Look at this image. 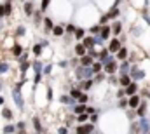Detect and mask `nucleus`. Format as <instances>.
Wrapping results in <instances>:
<instances>
[{
    "label": "nucleus",
    "instance_id": "8fccbe9b",
    "mask_svg": "<svg viewBox=\"0 0 150 134\" xmlns=\"http://www.w3.org/2000/svg\"><path fill=\"white\" fill-rule=\"evenodd\" d=\"M16 127H18V131H23V129H25V122H19Z\"/></svg>",
    "mask_w": 150,
    "mask_h": 134
},
{
    "label": "nucleus",
    "instance_id": "473e14b6",
    "mask_svg": "<svg viewBox=\"0 0 150 134\" xmlns=\"http://www.w3.org/2000/svg\"><path fill=\"white\" fill-rule=\"evenodd\" d=\"M33 126H35V131H37V133H40V131H42V126H40L38 117H33Z\"/></svg>",
    "mask_w": 150,
    "mask_h": 134
},
{
    "label": "nucleus",
    "instance_id": "dca6fc26",
    "mask_svg": "<svg viewBox=\"0 0 150 134\" xmlns=\"http://www.w3.org/2000/svg\"><path fill=\"white\" fill-rule=\"evenodd\" d=\"M119 70H120L122 75H129V71H131V65H129V61H122V65L119 66Z\"/></svg>",
    "mask_w": 150,
    "mask_h": 134
},
{
    "label": "nucleus",
    "instance_id": "c756f323",
    "mask_svg": "<svg viewBox=\"0 0 150 134\" xmlns=\"http://www.w3.org/2000/svg\"><path fill=\"white\" fill-rule=\"evenodd\" d=\"M42 47H44V45H42V44H37V45H35V47H33V56H42Z\"/></svg>",
    "mask_w": 150,
    "mask_h": 134
},
{
    "label": "nucleus",
    "instance_id": "4d7b16f0",
    "mask_svg": "<svg viewBox=\"0 0 150 134\" xmlns=\"http://www.w3.org/2000/svg\"><path fill=\"white\" fill-rule=\"evenodd\" d=\"M16 134H25V133H23V131H19V133H16Z\"/></svg>",
    "mask_w": 150,
    "mask_h": 134
},
{
    "label": "nucleus",
    "instance_id": "412c9836",
    "mask_svg": "<svg viewBox=\"0 0 150 134\" xmlns=\"http://www.w3.org/2000/svg\"><path fill=\"white\" fill-rule=\"evenodd\" d=\"M126 58H127V49H126V47H122V49L117 52V59H120V61H126Z\"/></svg>",
    "mask_w": 150,
    "mask_h": 134
},
{
    "label": "nucleus",
    "instance_id": "cd10ccee",
    "mask_svg": "<svg viewBox=\"0 0 150 134\" xmlns=\"http://www.w3.org/2000/svg\"><path fill=\"white\" fill-rule=\"evenodd\" d=\"M32 68H33V71H35V73H40V71L44 70V66H42V63H40V61H33V63H32Z\"/></svg>",
    "mask_w": 150,
    "mask_h": 134
},
{
    "label": "nucleus",
    "instance_id": "c9c22d12",
    "mask_svg": "<svg viewBox=\"0 0 150 134\" xmlns=\"http://www.w3.org/2000/svg\"><path fill=\"white\" fill-rule=\"evenodd\" d=\"M65 26H67L65 30H67V32H70V33H75V32H77V28H75V25H72V23H70V25H65Z\"/></svg>",
    "mask_w": 150,
    "mask_h": 134
},
{
    "label": "nucleus",
    "instance_id": "37998d69",
    "mask_svg": "<svg viewBox=\"0 0 150 134\" xmlns=\"http://www.w3.org/2000/svg\"><path fill=\"white\" fill-rule=\"evenodd\" d=\"M108 19H110V18H108V14H105V16H101V18H100V25H105V23H107Z\"/></svg>",
    "mask_w": 150,
    "mask_h": 134
},
{
    "label": "nucleus",
    "instance_id": "c85d7f7f",
    "mask_svg": "<svg viewBox=\"0 0 150 134\" xmlns=\"http://www.w3.org/2000/svg\"><path fill=\"white\" fill-rule=\"evenodd\" d=\"M2 117L7 118V120H11V118H12V111H11L9 108H2Z\"/></svg>",
    "mask_w": 150,
    "mask_h": 134
},
{
    "label": "nucleus",
    "instance_id": "a211bd4d",
    "mask_svg": "<svg viewBox=\"0 0 150 134\" xmlns=\"http://www.w3.org/2000/svg\"><path fill=\"white\" fill-rule=\"evenodd\" d=\"M44 30H45V32H52V30H54L52 19H49V18H45V19H44Z\"/></svg>",
    "mask_w": 150,
    "mask_h": 134
},
{
    "label": "nucleus",
    "instance_id": "4468645a",
    "mask_svg": "<svg viewBox=\"0 0 150 134\" xmlns=\"http://www.w3.org/2000/svg\"><path fill=\"white\" fill-rule=\"evenodd\" d=\"M133 82H134V80L131 78V75H122V77H120V85H122V87H127V85H131Z\"/></svg>",
    "mask_w": 150,
    "mask_h": 134
},
{
    "label": "nucleus",
    "instance_id": "de8ad7c7",
    "mask_svg": "<svg viewBox=\"0 0 150 134\" xmlns=\"http://www.w3.org/2000/svg\"><path fill=\"white\" fill-rule=\"evenodd\" d=\"M58 134H68V129L67 127H59L58 129Z\"/></svg>",
    "mask_w": 150,
    "mask_h": 134
},
{
    "label": "nucleus",
    "instance_id": "e2e57ef3",
    "mask_svg": "<svg viewBox=\"0 0 150 134\" xmlns=\"http://www.w3.org/2000/svg\"><path fill=\"white\" fill-rule=\"evenodd\" d=\"M142 134H143V133H142Z\"/></svg>",
    "mask_w": 150,
    "mask_h": 134
},
{
    "label": "nucleus",
    "instance_id": "9b49d317",
    "mask_svg": "<svg viewBox=\"0 0 150 134\" xmlns=\"http://www.w3.org/2000/svg\"><path fill=\"white\" fill-rule=\"evenodd\" d=\"M75 54H77L79 58H82V56H86V54H87V49L84 47V44H82V42L75 45Z\"/></svg>",
    "mask_w": 150,
    "mask_h": 134
},
{
    "label": "nucleus",
    "instance_id": "20e7f679",
    "mask_svg": "<svg viewBox=\"0 0 150 134\" xmlns=\"http://www.w3.org/2000/svg\"><path fill=\"white\" fill-rule=\"evenodd\" d=\"M129 75H131V78L134 80V82H138V80H142V78H145V73L142 71V70H138L136 66L131 68V71H129Z\"/></svg>",
    "mask_w": 150,
    "mask_h": 134
},
{
    "label": "nucleus",
    "instance_id": "bb28decb",
    "mask_svg": "<svg viewBox=\"0 0 150 134\" xmlns=\"http://www.w3.org/2000/svg\"><path fill=\"white\" fill-rule=\"evenodd\" d=\"M93 70H94V73H100L101 70H105V65H103L101 61H96V63L93 65Z\"/></svg>",
    "mask_w": 150,
    "mask_h": 134
},
{
    "label": "nucleus",
    "instance_id": "a19ab883",
    "mask_svg": "<svg viewBox=\"0 0 150 134\" xmlns=\"http://www.w3.org/2000/svg\"><path fill=\"white\" fill-rule=\"evenodd\" d=\"M28 68H30V63H21V73H23V75H25V73H26V70H28Z\"/></svg>",
    "mask_w": 150,
    "mask_h": 134
},
{
    "label": "nucleus",
    "instance_id": "a18cd8bd",
    "mask_svg": "<svg viewBox=\"0 0 150 134\" xmlns=\"http://www.w3.org/2000/svg\"><path fill=\"white\" fill-rule=\"evenodd\" d=\"M52 99V89L51 87H47V101Z\"/></svg>",
    "mask_w": 150,
    "mask_h": 134
},
{
    "label": "nucleus",
    "instance_id": "aec40b11",
    "mask_svg": "<svg viewBox=\"0 0 150 134\" xmlns=\"http://www.w3.org/2000/svg\"><path fill=\"white\" fill-rule=\"evenodd\" d=\"M25 14L26 16H32L33 14V2H26L25 4Z\"/></svg>",
    "mask_w": 150,
    "mask_h": 134
},
{
    "label": "nucleus",
    "instance_id": "bf43d9fd",
    "mask_svg": "<svg viewBox=\"0 0 150 134\" xmlns=\"http://www.w3.org/2000/svg\"><path fill=\"white\" fill-rule=\"evenodd\" d=\"M0 89H2V84H0Z\"/></svg>",
    "mask_w": 150,
    "mask_h": 134
},
{
    "label": "nucleus",
    "instance_id": "58836bf2",
    "mask_svg": "<svg viewBox=\"0 0 150 134\" xmlns=\"http://www.w3.org/2000/svg\"><path fill=\"white\" fill-rule=\"evenodd\" d=\"M9 71V65L7 63H0V73H7Z\"/></svg>",
    "mask_w": 150,
    "mask_h": 134
},
{
    "label": "nucleus",
    "instance_id": "052dcab7",
    "mask_svg": "<svg viewBox=\"0 0 150 134\" xmlns=\"http://www.w3.org/2000/svg\"><path fill=\"white\" fill-rule=\"evenodd\" d=\"M7 2H11V0H7Z\"/></svg>",
    "mask_w": 150,
    "mask_h": 134
},
{
    "label": "nucleus",
    "instance_id": "ddd939ff",
    "mask_svg": "<svg viewBox=\"0 0 150 134\" xmlns=\"http://www.w3.org/2000/svg\"><path fill=\"white\" fill-rule=\"evenodd\" d=\"M136 91H138V84H136V82H133L131 85H127V87H126V96H134V94H136Z\"/></svg>",
    "mask_w": 150,
    "mask_h": 134
},
{
    "label": "nucleus",
    "instance_id": "393cba45",
    "mask_svg": "<svg viewBox=\"0 0 150 134\" xmlns=\"http://www.w3.org/2000/svg\"><path fill=\"white\" fill-rule=\"evenodd\" d=\"M59 101H61L63 104H72L75 99L72 98V96H70V94H67V96H61V98H59Z\"/></svg>",
    "mask_w": 150,
    "mask_h": 134
},
{
    "label": "nucleus",
    "instance_id": "2f4dec72",
    "mask_svg": "<svg viewBox=\"0 0 150 134\" xmlns=\"http://www.w3.org/2000/svg\"><path fill=\"white\" fill-rule=\"evenodd\" d=\"M49 5H51V0H42V4H40V11H42V12H45Z\"/></svg>",
    "mask_w": 150,
    "mask_h": 134
},
{
    "label": "nucleus",
    "instance_id": "680f3d73",
    "mask_svg": "<svg viewBox=\"0 0 150 134\" xmlns=\"http://www.w3.org/2000/svg\"><path fill=\"white\" fill-rule=\"evenodd\" d=\"M35 134H38V133H35Z\"/></svg>",
    "mask_w": 150,
    "mask_h": 134
},
{
    "label": "nucleus",
    "instance_id": "4be33fe9",
    "mask_svg": "<svg viewBox=\"0 0 150 134\" xmlns=\"http://www.w3.org/2000/svg\"><path fill=\"white\" fill-rule=\"evenodd\" d=\"M107 14H108V18H110V19H115V18L120 14V11H119V7H112V9H110Z\"/></svg>",
    "mask_w": 150,
    "mask_h": 134
},
{
    "label": "nucleus",
    "instance_id": "f257e3e1",
    "mask_svg": "<svg viewBox=\"0 0 150 134\" xmlns=\"http://www.w3.org/2000/svg\"><path fill=\"white\" fill-rule=\"evenodd\" d=\"M77 77L79 78H82V80H87V78H93V75H94V70L93 66H80L77 68Z\"/></svg>",
    "mask_w": 150,
    "mask_h": 134
},
{
    "label": "nucleus",
    "instance_id": "6e6552de",
    "mask_svg": "<svg viewBox=\"0 0 150 134\" xmlns=\"http://www.w3.org/2000/svg\"><path fill=\"white\" fill-rule=\"evenodd\" d=\"M117 70H119L117 61H110V63H107V65H105V70H103V71H105V73H108V75H113Z\"/></svg>",
    "mask_w": 150,
    "mask_h": 134
},
{
    "label": "nucleus",
    "instance_id": "f704fd0d",
    "mask_svg": "<svg viewBox=\"0 0 150 134\" xmlns=\"http://www.w3.org/2000/svg\"><path fill=\"white\" fill-rule=\"evenodd\" d=\"M14 131H16V127H14V126H5V127H4V133H5V134H12Z\"/></svg>",
    "mask_w": 150,
    "mask_h": 134
},
{
    "label": "nucleus",
    "instance_id": "5fc2aeb1",
    "mask_svg": "<svg viewBox=\"0 0 150 134\" xmlns=\"http://www.w3.org/2000/svg\"><path fill=\"white\" fill-rule=\"evenodd\" d=\"M122 0H115V4H113V7H119V4H120Z\"/></svg>",
    "mask_w": 150,
    "mask_h": 134
},
{
    "label": "nucleus",
    "instance_id": "ea45409f",
    "mask_svg": "<svg viewBox=\"0 0 150 134\" xmlns=\"http://www.w3.org/2000/svg\"><path fill=\"white\" fill-rule=\"evenodd\" d=\"M91 32H93V33H101V25H94V26L91 28Z\"/></svg>",
    "mask_w": 150,
    "mask_h": 134
},
{
    "label": "nucleus",
    "instance_id": "6e6d98bb",
    "mask_svg": "<svg viewBox=\"0 0 150 134\" xmlns=\"http://www.w3.org/2000/svg\"><path fill=\"white\" fill-rule=\"evenodd\" d=\"M2 104H4V98H2V96H0V106H2Z\"/></svg>",
    "mask_w": 150,
    "mask_h": 134
},
{
    "label": "nucleus",
    "instance_id": "e433bc0d",
    "mask_svg": "<svg viewBox=\"0 0 150 134\" xmlns=\"http://www.w3.org/2000/svg\"><path fill=\"white\" fill-rule=\"evenodd\" d=\"M75 37H77L79 40H82V38H84V30H82V28H77V32H75Z\"/></svg>",
    "mask_w": 150,
    "mask_h": 134
},
{
    "label": "nucleus",
    "instance_id": "c03bdc74",
    "mask_svg": "<svg viewBox=\"0 0 150 134\" xmlns=\"http://www.w3.org/2000/svg\"><path fill=\"white\" fill-rule=\"evenodd\" d=\"M86 101H87V94L84 92V94H82V96L79 98V103H82V104H86Z\"/></svg>",
    "mask_w": 150,
    "mask_h": 134
},
{
    "label": "nucleus",
    "instance_id": "a878e982",
    "mask_svg": "<svg viewBox=\"0 0 150 134\" xmlns=\"http://www.w3.org/2000/svg\"><path fill=\"white\" fill-rule=\"evenodd\" d=\"M52 33L56 35V37H61V35L65 33V28H63V25H58V26H54Z\"/></svg>",
    "mask_w": 150,
    "mask_h": 134
},
{
    "label": "nucleus",
    "instance_id": "2eb2a0df",
    "mask_svg": "<svg viewBox=\"0 0 150 134\" xmlns=\"http://www.w3.org/2000/svg\"><path fill=\"white\" fill-rule=\"evenodd\" d=\"M93 85H94V80H93V78H87V80H82L80 89H82V91H89Z\"/></svg>",
    "mask_w": 150,
    "mask_h": 134
},
{
    "label": "nucleus",
    "instance_id": "864d4df0",
    "mask_svg": "<svg viewBox=\"0 0 150 134\" xmlns=\"http://www.w3.org/2000/svg\"><path fill=\"white\" fill-rule=\"evenodd\" d=\"M38 82H40V73H37V75H35V84H38Z\"/></svg>",
    "mask_w": 150,
    "mask_h": 134
},
{
    "label": "nucleus",
    "instance_id": "72a5a7b5",
    "mask_svg": "<svg viewBox=\"0 0 150 134\" xmlns=\"http://www.w3.org/2000/svg\"><path fill=\"white\" fill-rule=\"evenodd\" d=\"M77 120H79V122H87V120H89V113H82V115H77Z\"/></svg>",
    "mask_w": 150,
    "mask_h": 134
},
{
    "label": "nucleus",
    "instance_id": "423d86ee",
    "mask_svg": "<svg viewBox=\"0 0 150 134\" xmlns=\"http://www.w3.org/2000/svg\"><path fill=\"white\" fill-rule=\"evenodd\" d=\"M120 49H122V45H120V40H117V38H113V40H110L108 51H110L112 54H117V52H119Z\"/></svg>",
    "mask_w": 150,
    "mask_h": 134
},
{
    "label": "nucleus",
    "instance_id": "0eeeda50",
    "mask_svg": "<svg viewBox=\"0 0 150 134\" xmlns=\"http://www.w3.org/2000/svg\"><path fill=\"white\" fill-rule=\"evenodd\" d=\"M82 44H84V47H86L87 51H91V49L96 45V38H94V37H84V38H82Z\"/></svg>",
    "mask_w": 150,
    "mask_h": 134
},
{
    "label": "nucleus",
    "instance_id": "3c124183",
    "mask_svg": "<svg viewBox=\"0 0 150 134\" xmlns=\"http://www.w3.org/2000/svg\"><path fill=\"white\" fill-rule=\"evenodd\" d=\"M96 111V108H93V106H87V113H94Z\"/></svg>",
    "mask_w": 150,
    "mask_h": 134
},
{
    "label": "nucleus",
    "instance_id": "f3484780",
    "mask_svg": "<svg viewBox=\"0 0 150 134\" xmlns=\"http://www.w3.org/2000/svg\"><path fill=\"white\" fill-rule=\"evenodd\" d=\"M112 33V26H107V25H103V28H101V37H103V40H108V37Z\"/></svg>",
    "mask_w": 150,
    "mask_h": 134
},
{
    "label": "nucleus",
    "instance_id": "7c9ffc66",
    "mask_svg": "<svg viewBox=\"0 0 150 134\" xmlns=\"http://www.w3.org/2000/svg\"><path fill=\"white\" fill-rule=\"evenodd\" d=\"M12 54H14V56H18V58H19V56H21V54H23V49H21V47H19V45H14V47H12Z\"/></svg>",
    "mask_w": 150,
    "mask_h": 134
},
{
    "label": "nucleus",
    "instance_id": "7ed1b4c3",
    "mask_svg": "<svg viewBox=\"0 0 150 134\" xmlns=\"http://www.w3.org/2000/svg\"><path fill=\"white\" fill-rule=\"evenodd\" d=\"M94 131V124H82L75 129V134H91Z\"/></svg>",
    "mask_w": 150,
    "mask_h": 134
},
{
    "label": "nucleus",
    "instance_id": "1a4fd4ad",
    "mask_svg": "<svg viewBox=\"0 0 150 134\" xmlns=\"http://www.w3.org/2000/svg\"><path fill=\"white\" fill-rule=\"evenodd\" d=\"M93 65H94V58L93 56L86 54V56L80 58V66H93Z\"/></svg>",
    "mask_w": 150,
    "mask_h": 134
},
{
    "label": "nucleus",
    "instance_id": "5701e85b",
    "mask_svg": "<svg viewBox=\"0 0 150 134\" xmlns=\"http://www.w3.org/2000/svg\"><path fill=\"white\" fill-rule=\"evenodd\" d=\"M120 32H122V25H120L119 21H115V23H112V33L119 35Z\"/></svg>",
    "mask_w": 150,
    "mask_h": 134
},
{
    "label": "nucleus",
    "instance_id": "f03ea898",
    "mask_svg": "<svg viewBox=\"0 0 150 134\" xmlns=\"http://www.w3.org/2000/svg\"><path fill=\"white\" fill-rule=\"evenodd\" d=\"M12 99H14L16 106H18L19 110L25 108V101H23V96H21V91H19V89H14V91H12Z\"/></svg>",
    "mask_w": 150,
    "mask_h": 134
},
{
    "label": "nucleus",
    "instance_id": "79ce46f5",
    "mask_svg": "<svg viewBox=\"0 0 150 134\" xmlns=\"http://www.w3.org/2000/svg\"><path fill=\"white\" fill-rule=\"evenodd\" d=\"M4 16H7V9H5V4H4V5H0V18H4Z\"/></svg>",
    "mask_w": 150,
    "mask_h": 134
},
{
    "label": "nucleus",
    "instance_id": "13d9d810",
    "mask_svg": "<svg viewBox=\"0 0 150 134\" xmlns=\"http://www.w3.org/2000/svg\"><path fill=\"white\" fill-rule=\"evenodd\" d=\"M147 96H149V98H150V92H147Z\"/></svg>",
    "mask_w": 150,
    "mask_h": 134
},
{
    "label": "nucleus",
    "instance_id": "9d476101",
    "mask_svg": "<svg viewBox=\"0 0 150 134\" xmlns=\"http://www.w3.org/2000/svg\"><path fill=\"white\" fill-rule=\"evenodd\" d=\"M127 104H129V108H138L140 104H142V101H140V96H129V101H127Z\"/></svg>",
    "mask_w": 150,
    "mask_h": 134
},
{
    "label": "nucleus",
    "instance_id": "49530a36",
    "mask_svg": "<svg viewBox=\"0 0 150 134\" xmlns=\"http://www.w3.org/2000/svg\"><path fill=\"white\" fill-rule=\"evenodd\" d=\"M16 33H18V35H25V33H26V30H25V26H19Z\"/></svg>",
    "mask_w": 150,
    "mask_h": 134
},
{
    "label": "nucleus",
    "instance_id": "09e8293b",
    "mask_svg": "<svg viewBox=\"0 0 150 134\" xmlns=\"http://www.w3.org/2000/svg\"><path fill=\"white\" fill-rule=\"evenodd\" d=\"M26 59H28V54H21L19 61H21V63H26Z\"/></svg>",
    "mask_w": 150,
    "mask_h": 134
},
{
    "label": "nucleus",
    "instance_id": "39448f33",
    "mask_svg": "<svg viewBox=\"0 0 150 134\" xmlns=\"http://www.w3.org/2000/svg\"><path fill=\"white\" fill-rule=\"evenodd\" d=\"M138 129H140L143 134H149L150 133V122L145 118V117H142V120L138 122Z\"/></svg>",
    "mask_w": 150,
    "mask_h": 134
},
{
    "label": "nucleus",
    "instance_id": "6ab92c4d",
    "mask_svg": "<svg viewBox=\"0 0 150 134\" xmlns=\"http://www.w3.org/2000/svg\"><path fill=\"white\" fill-rule=\"evenodd\" d=\"M145 113H147V103H142L138 106V110H136V115L138 117H145Z\"/></svg>",
    "mask_w": 150,
    "mask_h": 134
},
{
    "label": "nucleus",
    "instance_id": "603ef678",
    "mask_svg": "<svg viewBox=\"0 0 150 134\" xmlns=\"http://www.w3.org/2000/svg\"><path fill=\"white\" fill-rule=\"evenodd\" d=\"M59 66H61V68H67V66H68V63H67V61H59Z\"/></svg>",
    "mask_w": 150,
    "mask_h": 134
},
{
    "label": "nucleus",
    "instance_id": "f8f14e48",
    "mask_svg": "<svg viewBox=\"0 0 150 134\" xmlns=\"http://www.w3.org/2000/svg\"><path fill=\"white\" fill-rule=\"evenodd\" d=\"M74 113H75V115H82V113H87V106H86V104H82V103L75 104V106H74Z\"/></svg>",
    "mask_w": 150,
    "mask_h": 134
},
{
    "label": "nucleus",
    "instance_id": "4c0bfd02",
    "mask_svg": "<svg viewBox=\"0 0 150 134\" xmlns=\"http://www.w3.org/2000/svg\"><path fill=\"white\" fill-rule=\"evenodd\" d=\"M51 71H52V65H45L44 70H42V73H44V75H49Z\"/></svg>",
    "mask_w": 150,
    "mask_h": 134
},
{
    "label": "nucleus",
    "instance_id": "b1692460",
    "mask_svg": "<svg viewBox=\"0 0 150 134\" xmlns=\"http://www.w3.org/2000/svg\"><path fill=\"white\" fill-rule=\"evenodd\" d=\"M82 94H84V92H82L80 89H72V91H70V96H72L75 101H79V98H80Z\"/></svg>",
    "mask_w": 150,
    "mask_h": 134
}]
</instances>
